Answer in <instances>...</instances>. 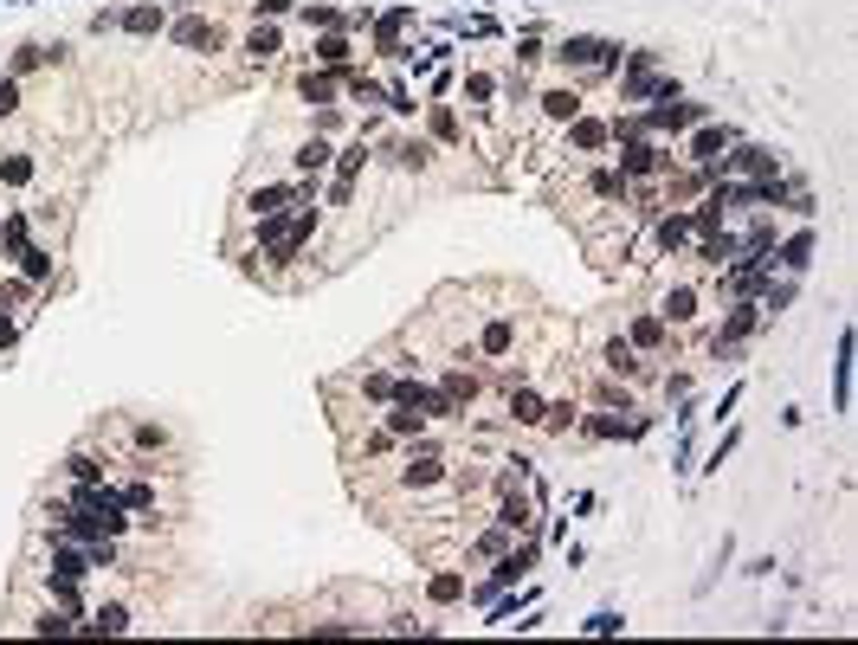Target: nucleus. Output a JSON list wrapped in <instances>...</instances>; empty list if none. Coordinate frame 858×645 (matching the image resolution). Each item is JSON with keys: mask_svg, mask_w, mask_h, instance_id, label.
Masks as SVG:
<instances>
[{"mask_svg": "<svg viewBox=\"0 0 858 645\" xmlns=\"http://www.w3.org/2000/svg\"><path fill=\"white\" fill-rule=\"evenodd\" d=\"M555 65H561V78H568V85H581V78H607V71H620V45H613V39H594V33H575V39H561V45H555Z\"/></svg>", "mask_w": 858, "mask_h": 645, "instance_id": "f257e3e1", "label": "nucleus"}, {"mask_svg": "<svg viewBox=\"0 0 858 645\" xmlns=\"http://www.w3.org/2000/svg\"><path fill=\"white\" fill-rule=\"evenodd\" d=\"M426 123H433V136H439V149H459V142H465V123L452 116V104H433V110H426Z\"/></svg>", "mask_w": 858, "mask_h": 645, "instance_id": "6e6552de", "label": "nucleus"}, {"mask_svg": "<svg viewBox=\"0 0 858 645\" xmlns=\"http://www.w3.org/2000/svg\"><path fill=\"white\" fill-rule=\"evenodd\" d=\"M807 252H813V233H794V239L781 246V252H768V271H774V265H788V271H807Z\"/></svg>", "mask_w": 858, "mask_h": 645, "instance_id": "1a4fd4ad", "label": "nucleus"}, {"mask_svg": "<svg viewBox=\"0 0 858 645\" xmlns=\"http://www.w3.org/2000/svg\"><path fill=\"white\" fill-rule=\"evenodd\" d=\"M310 58L323 65V71H348V33L336 26V33H323L317 45H310Z\"/></svg>", "mask_w": 858, "mask_h": 645, "instance_id": "423d86ee", "label": "nucleus"}, {"mask_svg": "<svg viewBox=\"0 0 858 645\" xmlns=\"http://www.w3.org/2000/svg\"><path fill=\"white\" fill-rule=\"evenodd\" d=\"M530 116L542 123V129H568V123H575L581 116V85H542L536 97H530Z\"/></svg>", "mask_w": 858, "mask_h": 645, "instance_id": "f03ea898", "label": "nucleus"}, {"mask_svg": "<svg viewBox=\"0 0 858 645\" xmlns=\"http://www.w3.org/2000/svg\"><path fill=\"white\" fill-rule=\"evenodd\" d=\"M239 52H246V65H271L278 58V26H252L239 39Z\"/></svg>", "mask_w": 858, "mask_h": 645, "instance_id": "0eeeda50", "label": "nucleus"}, {"mask_svg": "<svg viewBox=\"0 0 858 645\" xmlns=\"http://www.w3.org/2000/svg\"><path fill=\"white\" fill-rule=\"evenodd\" d=\"M116 26H123V33H136V39H149V33H162V26H168V14L156 7V0H142V7H129Z\"/></svg>", "mask_w": 858, "mask_h": 645, "instance_id": "39448f33", "label": "nucleus"}, {"mask_svg": "<svg viewBox=\"0 0 858 645\" xmlns=\"http://www.w3.org/2000/svg\"><path fill=\"white\" fill-rule=\"evenodd\" d=\"M329 162H336L329 156V136H317V129L291 149V175H329Z\"/></svg>", "mask_w": 858, "mask_h": 645, "instance_id": "20e7f679", "label": "nucleus"}, {"mask_svg": "<svg viewBox=\"0 0 858 645\" xmlns=\"http://www.w3.org/2000/svg\"><path fill=\"white\" fill-rule=\"evenodd\" d=\"M20 116V78H0V123Z\"/></svg>", "mask_w": 858, "mask_h": 645, "instance_id": "9b49d317", "label": "nucleus"}, {"mask_svg": "<svg viewBox=\"0 0 858 645\" xmlns=\"http://www.w3.org/2000/svg\"><path fill=\"white\" fill-rule=\"evenodd\" d=\"M426 594H433V607H452V600H465L471 588H465V575H452V568H446V575H433V588H426Z\"/></svg>", "mask_w": 858, "mask_h": 645, "instance_id": "9d476101", "label": "nucleus"}, {"mask_svg": "<svg viewBox=\"0 0 858 645\" xmlns=\"http://www.w3.org/2000/svg\"><path fill=\"white\" fill-rule=\"evenodd\" d=\"M626 342H632L639 355H646V362H665V355L678 348V336L665 329V317H659L652 304H639V310H632V323H626Z\"/></svg>", "mask_w": 858, "mask_h": 645, "instance_id": "7ed1b4c3", "label": "nucleus"}]
</instances>
